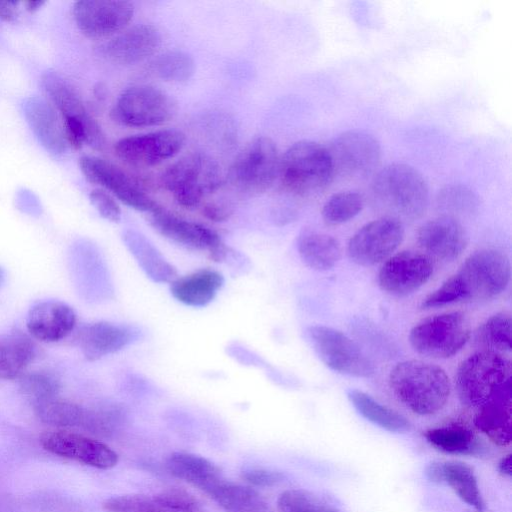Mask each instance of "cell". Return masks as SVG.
I'll use <instances>...</instances> for the list:
<instances>
[{"label":"cell","mask_w":512,"mask_h":512,"mask_svg":"<svg viewBox=\"0 0 512 512\" xmlns=\"http://www.w3.org/2000/svg\"><path fill=\"white\" fill-rule=\"evenodd\" d=\"M510 261L501 251L485 248L470 254L458 271L421 302L423 310L466 300H488L501 294L510 281Z\"/></svg>","instance_id":"1"},{"label":"cell","mask_w":512,"mask_h":512,"mask_svg":"<svg viewBox=\"0 0 512 512\" xmlns=\"http://www.w3.org/2000/svg\"><path fill=\"white\" fill-rule=\"evenodd\" d=\"M388 383L398 401L421 416H430L441 411L451 392V383L446 372L441 367L422 360L397 363L389 373Z\"/></svg>","instance_id":"2"},{"label":"cell","mask_w":512,"mask_h":512,"mask_svg":"<svg viewBox=\"0 0 512 512\" xmlns=\"http://www.w3.org/2000/svg\"><path fill=\"white\" fill-rule=\"evenodd\" d=\"M371 195L385 216L399 221L421 217L428 206L429 189L424 176L413 166L389 164L374 176Z\"/></svg>","instance_id":"3"},{"label":"cell","mask_w":512,"mask_h":512,"mask_svg":"<svg viewBox=\"0 0 512 512\" xmlns=\"http://www.w3.org/2000/svg\"><path fill=\"white\" fill-rule=\"evenodd\" d=\"M334 176L328 149L318 142L298 141L280 158L278 177L283 188L293 195H318L329 187Z\"/></svg>","instance_id":"4"},{"label":"cell","mask_w":512,"mask_h":512,"mask_svg":"<svg viewBox=\"0 0 512 512\" xmlns=\"http://www.w3.org/2000/svg\"><path fill=\"white\" fill-rule=\"evenodd\" d=\"M222 182L218 163L201 152L181 157L160 176L162 187L185 209L198 207L206 196L221 187Z\"/></svg>","instance_id":"5"},{"label":"cell","mask_w":512,"mask_h":512,"mask_svg":"<svg viewBox=\"0 0 512 512\" xmlns=\"http://www.w3.org/2000/svg\"><path fill=\"white\" fill-rule=\"evenodd\" d=\"M511 362L503 354L481 350L457 368L455 386L461 402L479 408L511 383Z\"/></svg>","instance_id":"6"},{"label":"cell","mask_w":512,"mask_h":512,"mask_svg":"<svg viewBox=\"0 0 512 512\" xmlns=\"http://www.w3.org/2000/svg\"><path fill=\"white\" fill-rule=\"evenodd\" d=\"M470 335L469 319L463 312L456 311L420 321L410 330L409 342L420 355L447 359L465 346Z\"/></svg>","instance_id":"7"},{"label":"cell","mask_w":512,"mask_h":512,"mask_svg":"<svg viewBox=\"0 0 512 512\" xmlns=\"http://www.w3.org/2000/svg\"><path fill=\"white\" fill-rule=\"evenodd\" d=\"M176 111V102L163 90L151 85H135L119 95L110 116L122 126L146 128L170 121Z\"/></svg>","instance_id":"8"},{"label":"cell","mask_w":512,"mask_h":512,"mask_svg":"<svg viewBox=\"0 0 512 512\" xmlns=\"http://www.w3.org/2000/svg\"><path fill=\"white\" fill-rule=\"evenodd\" d=\"M279 164L275 142L269 137H257L237 155L228 179L240 191L259 194L273 185L279 175Z\"/></svg>","instance_id":"9"},{"label":"cell","mask_w":512,"mask_h":512,"mask_svg":"<svg viewBox=\"0 0 512 512\" xmlns=\"http://www.w3.org/2000/svg\"><path fill=\"white\" fill-rule=\"evenodd\" d=\"M306 333L315 353L331 370L354 377L374 374L371 359L343 332L324 325H312Z\"/></svg>","instance_id":"10"},{"label":"cell","mask_w":512,"mask_h":512,"mask_svg":"<svg viewBox=\"0 0 512 512\" xmlns=\"http://www.w3.org/2000/svg\"><path fill=\"white\" fill-rule=\"evenodd\" d=\"M334 175L360 179L371 175L380 164L381 146L371 134L350 130L339 134L327 147Z\"/></svg>","instance_id":"11"},{"label":"cell","mask_w":512,"mask_h":512,"mask_svg":"<svg viewBox=\"0 0 512 512\" xmlns=\"http://www.w3.org/2000/svg\"><path fill=\"white\" fill-rule=\"evenodd\" d=\"M79 167L88 182L109 191L123 204L150 213L161 208L137 180L117 165L99 157L84 155L79 159Z\"/></svg>","instance_id":"12"},{"label":"cell","mask_w":512,"mask_h":512,"mask_svg":"<svg viewBox=\"0 0 512 512\" xmlns=\"http://www.w3.org/2000/svg\"><path fill=\"white\" fill-rule=\"evenodd\" d=\"M403 238L402 222L383 216L366 223L350 238L347 253L354 263L373 266L392 256Z\"/></svg>","instance_id":"13"},{"label":"cell","mask_w":512,"mask_h":512,"mask_svg":"<svg viewBox=\"0 0 512 512\" xmlns=\"http://www.w3.org/2000/svg\"><path fill=\"white\" fill-rule=\"evenodd\" d=\"M185 135L176 129H162L120 139L115 155L128 165L144 168L175 156L184 146Z\"/></svg>","instance_id":"14"},{"label":"cell","mask_w":512,"mask_h":512,"mask_svg":"<svg viewBox=\"0 0 512 512\" xmlns=\"http://www.w3.org/2000/svg\"><path fill=\"white\" fill-rule=\"evenodd\" d=\"M150 223L162 236L187 248L206 250L214 262L227 259L229 248L212 229L178 217L162 207L151 213Z\"/></svg>","instance_id":"15"},{"label":"cell","mask_w":512,"mask_h":512,"mask_svg":"<svg viewBox=\"0 0 512 512\" xmlns=\"http://www.w3.org/2000/svg\"><path fill=\"white\" fill-rule=\"evenodd\" d=\"M432 274L433 263L429 256L404 250L385 260L378 273V284L385 293L404 297L425 285Z\"/></svg>","instance_id":"16"},{"label":"cell","mask_w":512,"mask_h":512,"mask_svg":"<svg viewBox=\"0 0 512 512\" xmlns=\"http://www.w3.org/2000/svg\"><path fill=\"white\" fill-rule=\"evenodd\" d=\"M72 13L81 33L89 38H105L129 24L134 6L129 1L81 0L74 3Z\"/></svg>","instance_id":"17"},{"label":"cell","mask_w":512,"mask_h":512,"mask_svg":"<svg viewBox=\"0 0 512 512\" xmlns=\"http://www.w3.org/2000/svg\"><path fill=\"white\" fill-rule=\"evenodd\" d=\"M40 443L52 454L94 468L106 470L118 463V455L105 443L67 430L46 431L41 435Z\"/></svg>","instance_id":"18"},{"label":"cell","mask_w":512,"mask_h":512,"mask_svg":"<svg viewBox=\"0 0 512 512\" xmlns=\"http://www.w3.org/2000/svg\"><path fill=\"white\" fill-rule=\"evenodd\" d=\"M417 243L427 256L448 262L463 253L468 244V236L458 219L441 215L425 222L418 229Z\"/></svg>","instance_id":"19"},{"label":"cell","mask_w":512,"mask_h":512,"mask_svg":"<svg viewBox=\"0 0 512 512\" xmlns=\"http://www.w3.org/2000/svg\"><path fill=\"white\" fill-rule=\"evenodd\" d=\"M160 43L161 35L155 26L138 24L104 42L99 53L112 63L133 65L153 55Z\"/></svg>","instance_id":"20"},{"label":"cell","mask_w":512,"mask_h":512,"mask_svg":"<svg viewBox=\"0 0 512 512\" xmlns=\"http://www.w3.org/2000/svg\"><path fill=\"white\" fill-rule=\"evenodd\" d=\"M106 512H199L197 501L188 492L168 489L158 494H125L102 503Z\"/></svg>","instance_id":"21"},{"label":"cell","mask_w":512,"mask_h":512,"mask_svg":"<svg viewBox=\"0 0 512 512\" xmlns=\"http://www.w3.org/2000/svg\"><path fill=\"white\" fill-rule=\"evenodd\" d=\"M76 321V313L71 306L57 300H46L29 310L26 326L35 339L52 343L66 338L74 330Z\"/></svg>","instance_id":"22"},{"label":"cell","mask_w":512,"mask_h":512,"mask_svg":"<svg viewBox=\"0 0 512 512\" xmlns=\"http://www.w3.org/2000/svg\"><path fill=\"white\" fill-rule=\"evenodd\" d=\"M136 338L137 331L131 327L98 321L80 329L77 343L87 360L96 361L122 350Z\"/></svg>","instance_id":"23"},{"label":"cell","mask_w":512,"mask_h":512,"mask_svg":"<svg viewBox=\"0 0 512 512\" xmlns=\"http://www.w3.org/2000/svg\"><path fill=\"white\" fill-rule=\"evenodd\" d=\"M26 121L41 145L52 155L66 152L67 143L63 124L53 106L45 99L31 96L23 101Z\"/></svg>","instance_id":"24"},{"label":"cell","mask_w":512,"mask_h":512,"mask_svg":"<svg viewBox=\"0 0 512 512\" xmlns=\"http://www.w3.org/2000/svg\"><path fill=\"white\" fill-rule=\"evenodd\" d=\"M427 478L438 484L448 485L455 494L477 512H483L482 498L477 477L471 466L461 461H434L425 469Z\"/></svg>","instance_id":"25"},{"label":"cell","mask_w":512,"mask_h":512,"mask_svg":"<svg viewBox=\"0 0 512 512\" xmlns=\"http://www.w3.org/2000/svg\"><path fill=\"white\" fill-rule=\"evenodd\" d=\"M224 284L222 274L212 269H201L177 277L170 283L172 296L180 303L191 307H204L216 296Z\"/></svg>","instance_id":"26"},{"label":"cell","mask_w":512,"mask_h":512,"mask_svg":"<svg viewBox=\"0 0 512 512\" xmlns=\"http://www.w3.org/2000/svg\"><path fill=\"white\" fill-rule=\"evenodd\" d=\"M475 425L498 445L511 442V383L478 408Z\"/></svg>","instance_id":"27"},{"label":"cell","mask_w":512,"mask_h":512,"mask_svg":"<svg viewBox=\"0 0 512 512\" xmlns=\"http://www.w3.org/2000/svg\"><path fill=\"white\" fill-rule=\"evenodd\" d=\"M166 469L173 477L194 486L205 494L223 480L220 469L216 465L204 457L191 453L171 454L166 461Z\"/></svg>","instance_id":"28"},{"label":"cell","mask_w":512,"mask_h":512,"mask_svg":"<svg viewBox=\"0 0 512 512\" xmlns=\"http://www.w3.org/2000/svg\"><path fill=\"white\" fill-rule=\"evenodd\" d=\"M123 241L145 274L154 282L171 283L177 278L176 268L141 233L126 230Z\"/></svg>","instance_id":"29"},{"label":"cell","mask_w":512,"mask_h":512,"mask_svg":"<svg viewBox=\"0 0 512 512\" xmlns=\"http://www.w3.org/2000/svg\"><path fill=\"white\" fill-rule=\"evenodd\" d=\"M424 437L436 450L450 455L480 456L486 452L484 442L472 430L459 424L428 429Z\"/></svg>","instance_id":"30"},{"label":"cell","mask_w":512,"mask_h":512,"mask_svg":"<svg viewBox=\"0 0 512 512\" xmlns=\"http://www.w3.org/2000/svg\"><path fill=\"white\" fill-rule=\"evenodd\" d=\"M297 250L302 262L318 271L333 268L341 258V247L337 239L313 230H304L299 234Z\"/></svg>","instance_id":"31"},{"label":"cell","mask_w":512,"mask_h":512,"mask_svg":"<svg viewBox=\"0 0 512 512\" xmlns=\"http://www.w3.org/2000/svg\"><path fill=\"white\" fill-rule=\"evenodd\" d=\"M35 355V344L27 335L21 332L1 333L0 379L19 378Z\"/></svg>","instance_id":"32"},{"label":"cell","mask_w":512,"mask_h":512,"mask_svg":"<svg viewBox=\"0 0 512 512\" xmlns=\"http://www.w3.org/2000/svg\"><path fill=\"white\" fill-rule=\"evenodd\" d=\"M225 512H274L252 487L223 479L208 494Z\"/></svg>","instance_id":"33"},{"label":"cell","mask_w":512,"mask_h":512,"mask_svg":"<svg viewBox=\"0 0 512 512\" xmlns=\"http://www.w3.org/2000/svg\"><path fill=\"white\" fill-rule=\"evenodd\" d=\"M347 397L356 411L374 425L393 433H405L410 430L409 420L397 411L379 403L369 394L350 389Z\"/></svg>","instance_id":"34"},{"label":"cell","mask_w":512,"mask_h":512,"mask_svg":"<svg viewBox=\"0 0 512 512\" xmlns=\"http://www.w3.org/2000/svg\"><path fill=\"white\" fill-rule=\"evenodd\" d=\"M41 85L49 100L64 117L85 118L90 115L74 86L56 71L41 76Z\"/></svg>","instance_id":"35"},{"label":"cell","mask_w":512,"mask_h":512,"mask_svg":"<svg viewBox=\"0 0 512 512\" xmlns=\"http://www.w3.org/2000/svg\"><path fill=\"white\" fill-rule=\"evenodd\" d=\"M38 418L45 424L59 428H82L87 409L58 397L34 405Z\"/></svg>","instance_id":"36"},{"label":"cell","mask_w":512,"mask_h":512,"mask_svg":"<svg viewBox=\"0 0 512 512\" xmlns=\"http://www.w3.org/2000/svg\"><path fill=\"white\" fill-rule=\"evenodd\" d=\"M476 342L488 351L497 353L510 352L511 317L506 312H499L489 317L479 326L475 334Z\"/></svg>","instance_id":"37"},{"label":"cell","mask_w":512,"mask_h":512,"mask_svg":"<svg viewBox=\"0 0 512 512\" xmlns=\"http://www.w3.org/2000/svg\"><path fill=\"white\" fill-rule=\"evenodd\" d=\"M364 206V198L357 191H341L330 196L322 208V218L328 225H340L353 219Z\"/></svg>","instance_id":"38"},{"label":"cell","mask_w":512,"mask_h":512,"mask_svg":"<svg viewBox=\"0 0 512 512\" xmlns=\"http://www.w3.org/2000/svg\"><path fill=\"white\" fill-rule=\"evenodd\" d=\"M152 72L160 79L181 83L189 80L195 72L193 58L183 51H169L151 63Z\"/></svg>","instance_id":"39"},{"label":"cell","mask_w":512,"mask_h":512,"mask_svg":"<svg viewBox=\"0 0 512 512\" xmlns=\"http://www.w3.org/2000/svg\"><path fill=\"white\" fill-rule=\"evenodd\" d=\"M437 205L444 212L443 215L457 219L459 215L472 214L478 207V198L468 187L453 184L438 193Z\"/></svg>","instance_id":"40"},{"label":"cell","mask_w":512,"mask_h":512,"mask_svg":"<svg viewBox=\"0 0 512 512\" xmlns=\"http://www.w3.org/2000/svg\"><path fill=\"white\" fill-rule=\"evenodd\" d=\"M60 387L58 378L45 371L23 373L19 377V388L33 405L57 397Z\"/></svg>","instance_id":"41"},{"label":"cell","mask_w":512,"mask_h":512,"mask_svg":"<svg viewBox=\"0 0 512 512\" xmlns=\"http://www.w3.org/2000/svg\"><path fill=\"white\" fill-rule=\"evenodd\" d=\"M277 512H342L314 493L304 489H290L280 494Z\"/></svg>","instance_id":"42"},{"label":"cell","mask_w":512,"mask_h":512,"mask_svg":"<svg viewBox=\"0 0 512 512\" xmlns=\"http://www.w3.org/2000/svg\"><path fill=\"white\" fill-rule=\"evenodd\" d=\"M89 199L102 218L114 223L121 220L120 206L107 191L101 188L94 189L90 192Z\"/></svg>","instance_id":"43"},{"label":"cell","mask_w":512,"mask_h":512,"mask_svg":"<svg viewBox=\"0 0 512 512\" xmlns=\"http://www.w3.org/2000/svg\"><path fill=\"white\" fill-rule=\"evenodd\" d=\"M241 478L253 487H271L281 482L283 475L273 470L253 468L243 471Z\"/></svg>","instance_id":"44"},{"label":"cell","mask_w":512,"mask_h":512,"mask_svg":"<svg viewBox=\"0 0 512 512\" xmlns=\"http://www.w3.org/2000/svg\"><path fill=\"white\" fill-rule=\"evenodd\" d=\"M81 119L77 117H64L63 128L67 145L75 150L82 148L85 143L84 121L90 117Z\"/></svg>","instance_id":"45"},{"label":"cell","mask_w":512,"mask_h":512,"mask_svg":"<svg viewBox=\"0 0 512 512\" xmlns=\"http://www.w3.org/2000/svg\"><path fill=\"white\" fill-rule=\"evenodd\" d=\"M202 214L211 221L222 222L231 216L232 210L225 203L213 201L202 207Z\"/></svg>","instance_id":"46"},{"label":"cell","mask_w":512,"mask_h":512,"mask_svg":"<svg viewBox=\"0 0 512 512\" xmlns=\"http://www.w3.org/2000/svg\"><path fill=\"white\" fill-rule=\"evenodd\" d=\"M18 2L0 1V20L5 22H13L18 17Z\"/></svg>","instance_id":"47"},{"label":"cell","mask_w":512,"mask_h":512,"mask_svg":"<svg viewBox=\"0 0 512 512\" xmlns=\"http://www.w3.org/2000/svg\"><path fill=\"white\" fill-rule=\"evenodd\" d=\"M498 470L505 477L511 476V474H512L511 454H507L500 460V462L498 463Z\"/></svg>","instance_id":"48"},{"label":"cell","mask_w":512,"mask_h":512,"mask_svg":"<svg viewBox=\"0 0 512 512\" xmlns=\"http://www.w3.org/2000/svg\"><path fill=\"white\" fill-rule=\"evenodd\" d=\"M0 512H19V510L9 497L0 496Z\"/></svg>","instance_id":"49"},{"label":"cell","mask_w":512,"mask_h":512,"mask_svg":"<svg viewBox=\"0 0 512 512\" xmlns=\"http://www.w3.org/2000/svg\"><path fill=\"white\" fill-rule=\"evenodd\" d=\"M45 4V1L42 0H35V1H25L23 2V5L25 6L26 10L29 12H35L38 11L43 5Z\"/></svg>","instance_id":"50"},{"label":"cell","mask_w":512,"mask_h":512,"mask_svg":"<svg viewBox=\"0 0 512 512\" xmlns=\"http://www.w3.org/2000/svg\"><path fill=\"white\" fill-rule=\"evenodd\" d=\"M0 279H1V272H0Z\"/></svg>","instance_id":"51"}]
</instances>
